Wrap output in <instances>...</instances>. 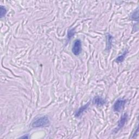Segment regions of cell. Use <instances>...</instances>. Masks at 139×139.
I'll return each instance as SVG.
<instances>
[{"label":"cell","instance_id":"1","mask_svg":"<svg viewBox=\"0 0 139 139\" xmlns=\"http://www.w3.org/2000/svg\"><path fill=\"white\" fill-rule=\"evenodd\" d=\"M50 121L47 116H42L39 117L33 122L32 126L34 128H38L46 126L49 124Z\"/></svg>","mask_w":139,"mask_h":139},{"label":"cell","instance_id":"2","mask_svg":"<svg viewBox=\"0 0 139 139\" xmlns=\"http://www.w3.org/2000/svg\"><path fill=\"white\" fill-rule=\"evenodd\" d=\"M82 51V43L80 40H76L72 49V52L76 56H78L81 53Z\"/></svg>","mask_w":139,"mask_h":139},{"label":"cell","instance_id":"3","mask_svg":"<svg viewBox=\"0 0 139 139\" xmlns=\"http://www.w3.org/2000/svg\"><path fill=\"white\" fill-rule=\"evenodd\" d=\"M125 103H126V100H123L121 98L118 99L114 104V110L116 112L120 111L123 108Z\"/></svg>","mask_w":139,"mask_h":139},{"label":"cell","instance_id":"4","mask_svg":"<svg viewBox=\"0 0 139 139\" xmlns=\"http://www.w3.org/2000/svg\"><path fill=\"white\" fill-rule=\"evenodd\" d=\"M127 118H128V115L127 114H124L121 118L120 120L118 122V128L117 129V130L120 129L122 127H123V125L125 124V122L127 121Z\"/></svg>","mask_w":139,"mask_h":139},{"label":"cell","instance_id":"5","mask_svg":"<svg viewBox=\"0 0 139 139\" xmlns=\"http://www.w3.org/2000/svg\"><path fill=\"white\" fill-rule=\"evenodd\" d=\"M89 104H90V102L88 103L87 104H86L85 105L83 106V107H81L80 108H79V109L78 110V111L76 112V114H75V116H76V117H79V116H80L83 113V112L88 108L89 106V105H90Z\"/></svg>","mask_w":139,"mask_h":139},{"label":"cell","instance_id":"6","mask_svg":"<svg viewBox=\"0 0 139 139\" xmlns=\"http://www.w3.org/2000/svg\"><path fill=\"white\" fill-rule=\"evenodd\" d=\"M93 103L94 104H96L97 105H103L105 104L106 102L102 98L100 97H96L94 98L93 100Z\"/></svg>","mask_w":139,"mask_h":139},{"label":"cell","instance_id":"7","mask_svg":"<svg viewBox=\"0 0 139 139\" xmlns=\"http://www.w3.org/2000/svg\"><path fill=\"white\" fill-rule=\"evenodd\" d=\"M107 50H109L111 48L112 41V37L110 34H107Z\"/></svg>","mask_w":139,"mask_h":139},{"label":"cell","instance_id":"8","mask_svg":"<svg viewBox=\"0 0 139 139\" xmlns=\"http://www.w3.org/2000/svg\"><path fill=\"white\" fill-rule=\"evenodd\" d=\"M127 53H128V51L127 50H125L124 52H123V53L120 56H118L116 59V62L117 63H121L122 62H123L124 61V59L125 58V57H126V55L127 54Z\"/></svg>","mask_w":139,"mask_h":139},{"label":"cell","instance_id":"9","mask_svg":"<svg viewBox=\"0 0 139 139\" xmlns=\"http://www.w3.org/2000/svg\"><path fill=\"white\" fill-rule=\"evenodd\" d=\"M75 31L74 29H71L68 31V40H70L75 35Z\"/></svg>","mask_w":139,"mask_h":139},{"label":"cell","instance_id":"10","mask_svg":"<svg viewBox=\"0 0 139 139\" xmlns=\"http://www.w3.org/2000/svg\"><path fill=\"white\" fill-rule=\"evenodd\" d=\"M138 9L136 10V11H135L133 14L131 15V19L133 20H138Z\"/></svg>","mask_w":139,"mask_h":139},{"label":"cell","instance_id":"11","mask_svg":"<svg viewBox=\"0 0 139 139\" xmlns=\"http://www.w3.org/2000/svg\"><path fill=\"white\" fill-rule=\"evenodd\" d=\"M6 13H7V10H6L5 8L4 7L1 5V13H0L1 18L3 17L4 16H5Z\"/></svg>","mask_w":139,"mask_h":139}]
</instances>
